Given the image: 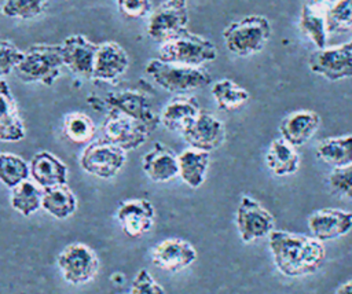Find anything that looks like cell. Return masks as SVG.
<instances>
[{"label":"cell","mask_w":352,"mask_h":294,"mask_svg":"<svg viewBox=\"0 0 352 294\" xmlns=\"http://www.w3.org/2000/svg\"><path fill=\"white\" fill-rule=\"evenodd\" d=\"M129 294H165V290L147 269H140L132 280Z\"/></svg>","instance_id":"obj_37"},{"label":"cell","mask_w":352,"mask_h":294,"mask_svg":"<svg viewBox=\"0 0 352 294\" xmlns=\"http://www.w3.org/2000/svg\"><path fill=\"white\" fill-rule=\"evenodd\" d=\"M316 157L334 169L349 166L352 163V135L320 140L316 147Z\"/></svg>","instance_id":"obj_28"},{"label":"cell","mask_w":352,"mask_h":294,"mask_svg":"<svg viewBox=\"0 0 352 294\" xmlns=\"http://www.w3.org/2000/svg\"><path fill=\"white\" fill-rule=\"evenodd\" d=\"M187 26V0H166L150 14L147 34L153 41L164 44L186 34Z\"/></svg>","instance_id":"obj_7"},{"label":"cell","mask_w":352,"mask_h":294,"mask_svg":"<svg viewBox=\"0 0 352 294\" xmlns=\"http://www.w3.org/2000/svg\"><path fill=\"white\" fill-rule=\"evenodd\" d=\"M62 132L74 144H88L94 140L96 125L85 113L72 111L63 118Z\"/></svg>","instance_id":"obj_30"},{"label":"cell","mask_w":352,"mask_h":294,"mask_svg":"<svg viewBox=\"0 0 352 294\" xmlns=\"http://www.w3.org/2000/svg\"><path fill=\"white\" fill-rule=\"evenodd\" d=\"M117 7L121 15L129 19L146 18L153 12L150 0H117Z\"/></svg>","instance_id":"obj_38"},{"label":"cell","mask_w":352,"mask_h":294,"mask_svg":"<svg viewBox=\"0 0 352 294\" xmlns=\"http://www.w3.org/2000/svg\"><path fill=\"white\" fill-rule=\"evenodd\" d=\"M198 254L195 247L180 238H166L158 242L151 250V262L170 273L180 272L195 262Z\"/></svg>","instance_id":"obj_14"},{"label":"cell","mask_w":352,"mask_h":294,"mask_svg":"<svg viewBox=\"0 0 352 294\" xmlns=\"http://www.w3.org/2000/svg\"><path fill=\"white\" fill-rule=\"evenodd\" d=\"M329 34L352 32V0H337L326 10Z\"/></svg>","instance_id":"obj_33"},{"label":"cell","mask_w":352,"mask_h":294,"mask_svg":"<svg viewBox=\"0 0 352 294\" xmlns=\"http://www.w3.org/2000/svg\"><path fill=\"white\" fill-rule=\"evenodd\" d=\"M0 12H1V7H0Z\"/></svg>","instance_id":"obj_42"},{"label":"cell","mask_w":352,"mask_h":294,"mask_svg":"<svg viewBox=\"0 0 352 294\" xmlns=\"http://www.w3.org/2000/svg\"><path fill=\"white\" fill-rule=\"evenodd\" d=\"M320 117L312 110H297L287 114L279 124L280 137L293 147L305 144L319 129Z\"/></svg>","instance_id":"obj_22"},{"label":"cell","mask_w":352,"mask_h":294,"mask_svg":"<svg viewBox=\"0 0 352 294\" xmlns=\"http://www.w3.org/2000/svg\"><path fill=\"white\" fill-rule=\"evenodd\" d=\"M103 137L125 151L143 146L153 132L144 122L122 111L109 109L102 122Z\"/></svg>","instance_id":"obj_9"},{"label":"cell","mask_w":352,"mask_h":294,"mask_svg":"<svg viewBox=\"0 0 352 294\" xmlns=\"http://www.w3.org/2000/svg\"><path fill=\"white\" fill-rule=\"evenodd\" d=\"M30 177L29 163L14 152H0V183L7 188H14Z\"/></svg>","instance_id":"obj_32"},{"label":"cell","mask_w":352,"mask_h":294,"mask_svg":"<svg viewBox=\"0 0 352 294\" xmlns=\"http://www.w3.org/2000/svg\"><path fill=\"white\" fill-rule=\"evenodd\" d=\"M60 47L63 65L76 76L92 80L98 44L89 41L82 34H72L63 40Z\"/></svg>","instance_id":"obj_16"},{"label":"cell","mask_w":352,"mask_h":294,"mask_svg":"<svg viewBox=\"0 0 352 294\" xmlns=\"http://www.w3.org/2000/svg\"><path fill=\"white\" fill-rule=\"evenodd\" d=\"M336 294H352V280H348L342 286H340L336 291Z\"/></svg>","instance_id":"obj_40"},{"label":"cell","mask_w":352,"mask_h":294,"mask_svg":"<svg viewBox=\"0 0 352 294\" xmlns=\"http://www.w3.org/2000/svg\"><path fill=\"white\" fill-rule=\"evenodd\" d=\"M311 71L329 81L352 78V47L346 43L337 47L316 48L308 59Z\"/></svg>","instance_id":"obj_12"},{"label":"cell","mask_w":352,"mask_h":294,"mask_svg":"<svg viewBox=\"0 0 352 294\" xmlns=\"http://www.w3.org/2000/svg\"><path fill=\"white\" fill-rule=\"evenodd\" d=\"M235 223L245 243L268 236L275 228V218L256 199L243 195L239 201Z\"/></svg>","instance_id":"obj_11"},{"label":"cell","mask_w":352,"mask_h":294,"mask_svg":"<svg viewBox=\"0 0 352 294\" xmlns=\"http://www.w3.org/2000/svg\"><path fill=\"white\" fill-rule=\"evenodd\" d=\"M60 44H33L23 51V58L15 67L16 77L23 82L52 85L63 67Z\"/></svg>","instance_id":"obj_2"},{"label":"cell","mask_w":352,"mask_h":294,"mask_svg":"<svg viewBox=\"0 0 352 294\" xmlns=\"http://www.w3.org/2000/svg\"><path fill=\"white\" fill-rule=\"evenodd\" d=\"M77 203V196L67 184L43 190L41 209H44L54 218H69L76 213Z\"/></svg>","instance_id":"obj_26"},{"label":"cell","mask_w":352,"mask_h":294,"mask_svg":"<svg viewBox=\"0 0 352 294\" xmlns=\"http://www.w3.org/2000/svg\"><path fill=\"white\" fill-rule=\"evenodd\" d=\"M298 27L308 37L316 48L327 47V25H326V10L305 3L300 12Z\"/></svg>","instance_id":"obj_27"},{"label":"cell","mask_w":352,"mask_h":294,"mask_svg":"<svg viewBox=\"0 0 352 294\" xmlns=\"http://www.w3.org/2000/svg\"><path fill=\"white\" fill-rule=\"evenodd\" d=\"M58 269L69 284L89 283L99 271V258L95 250L81 242L66 245L56 256Z\"/></svg>","instance_id":"obj_6"},{"label":"cell","mask_w":352,"mask_h":294,"mask_svg":"<svg viewBox=\"0 0 352 294\" xmlns=\"http://www.w3.org/2000/svg\"><path fill=\"white\" fill-rule=\"evenodd\" d=\"M22 58L23 51H21L12 41L0 40V80L14 71Z\"/></svg>","instance_id":"obj_36"},{"label":"cell","mask_w":352,"mask_h":294,"mask_svg":"<svg viewBox=\"0 0 352 294\" xmlns=\"http://www.w3.org/2000/svg\"><path fill=\"white\" fill-rule=\"evenodd\" d=\"M128 66V54L118 43H99L94 60L92 80L100 82H116L126 71Z\"/></svg>","instance_id":"obj_17"},{"label":"cell","mask_w":352,"mask_h":294,"mask_svg":"<svg viewBox=\"0 0 352 294\" xmlns=\"http://www.w3.org/2000/svg\"><path fill=\"white\" fill-rule=\"evenodd\" d=\"M337 0H308L309 4L312 5H316V7H320V8H324L327 10L330 5H333Z\"/></svg>","instance_id":"obj_39"},{"label":"cell","mask_w":352,"mask_h":294,"mask_svg":"<svg viewBox=\"0 0 352 294\" xmlns=\"http://www.w3.org/2000/svg\"><path fill=\"white\" fill-rule=\"evenodd\" d=\"M308 227L314 238L320 242L337 239L352 229V213L342 209H319L308 218Z\"/></svg>","instance_id":"obj_18"},{"label":"cell","mask_w":352,"mask_h":294,"mask_svg":"<svg viewBox=\"0 0 352 294\" xmlns=\"http://www.w3.org/2000/svg\"><path fill=\"white\" fill-rule=\"evenodd\" d=\"M43 188L33 180H25L11 188L10 205L23 217H29L41 209Z\"/></svg>","instance_id":"obj_29"},{"label":"cell","mask_w":352,"mask_h":294,"mask_svg":"<svg viewBox=\"0 0 352 294\" xmlns=\"http://www.w3.org/2000/svg\"><path fill=\"white\" fill-rule=\"evenodd\" d=\"M142 169L153 183H168L179 176L177 154L164 143H154L142 158Z\"/></svg>","instance_id":"obj_19"},{"label":"cell","mask_w":352,"mask_h":294,"mask_svg":"<svg viewBox=\"0 0 352 294\" xmlns=\"http://www.w3.org/2000/svg\"><path fill=\"white\" fill-rule=\"evenodd\" d=\"M100 103L102 107L114 109L122 111L131 117H135L144 122L151 131H154L160 122V114H157L153 109V104L148 96L138 89H125L118 92H109L104 98H95L94 100L88 98V103Z\"/></svg>","instance_id":"obj_10"},{"label":"cell","mask_w":352,"mask_h":294,"mask_svg":"<svg viewBox=\"0 0 352 294\" xmlns=\"http://www.w3.org/2000/svg\"><path fill=\"white\" fill-rule=\"evenodd\" d=\"M327 180L334 195L352 199V163L345 168L334 169Z\"/></svg>","instance_id":"obj_35"},{"label":"cell","mask_w":352,"mask_h":294,"mask_svg":"<svg viewBox=\"0 0 352 294\" xmlns=\"http://www.w3.org/2000/svg\"><path fill=\"white\" fill-rule=\"evenodd\" d=\"M216 56L217 48L210 40L190 32L161 44L158 49V58L161 60L187 66H202L214 60Z\"/></svg>","instance_id":"obj_5"},{"label":"cell","mask_w":352,"mask_h":294,"mask_svg":"<svg viewBox=\"0 0 352 294\" xmlns=\"http://www.w3.org/2000/svg\"><path fill=\"white\" fill-rule=\"evenodd\" d=\"M126 151L104 137L92 140L80 155V166L84 172L98 179H113L124 168Z\"/></svg>","instance_id":"obj_8"},{"label":"cell","mask_w":352,"mask_h":294,"mask_svg":"<svg viewBox=\"0 0 352 294\" xmlns=\"http://www.w3.org/2000/svg\"><path fill=\"white\" fill-rule=\"evenodd\" d=\"M348 44H349V45H351V47H352V40H351V41H349V43H348Z\"/></svg>","instance_id":"obj_41"},{"label":"cell","mask_w":352,"mask_h":294,"mask_svg":"<svg viewBox=\"0 0 352 294\" xmlns=\"http://www.w3.org/2000/svg\"><path fill=\"white\" fill-rule=\"evenodd\" d=\"M212 95L220 110L231 111L242 107L249 100V92L230 78H223L212 85Z\"/></svg>","instance_id":"obj_31"},{"label":"cell","mask_w":352,"mask_h":294,"mask_svg":"<svg viewBox=\"0 0 352 294\" xmlns=\"http://www.w3.org/2000/svg\"><path fill=\"white\" fill-rule=\"evenodd\" d=\"M179 177L191 188H198L204 184L209 168L210 155L208 151L198 148H186L177 155Z\"/></svg>","instance_id":"obj_24"},{"label":"cell","mask_w":352,"mask_h":294,"mask_svg":"<svg viewBox=\"0 0 352 294\" xmlns=\"http://www.w3.org/2000/svg\"><path fill=\"white\" fill-rule=\"evenodd\" d=\"M116 218L126 236L139 238L155 224V207L144 198H131L120 202Z\"/></svg>","instance_id":"obj_13"},{"label":"cell","mask_w":352,"mask_h":294,"mask_svg":"<svg viewBox=\"0 0 352 294\" xmlns=\"http://www.w3.org/2000/svg\"><path fill=\"white\" fill-rule=\"evenodd\" d=\"M201 107L194 96L177 95L172 98L160 113L161 125L172 132H183L199 114Z\"/></svg>","instance_id":"obj_23"},{"label":"cell","mask_w":352,"mask_h":294,"mask_svg":"<svg viewBox=\"0 0 352 294\" xmlns=\"http://www.w3.org/2000/svg\"><path fill=\"white\" fill-rule=\"evenodd\" d=\"M265 163L275 176H289L297 172L300 155L296 147L279 137L271 142L265 154Z\"/></svg>","instance_id":"obj_25"},{"label":"cell","mask_w":352,"mask_h":294,"mask_svg":"<svg viewBox=\"0 0 352 294\" xmlns=\"http://www.w3.org/2000/svg\"><path fill=\"white\" fill-rule=\"evenodd\" d=\"M270 250L276 269L287 278H300L316 272L326 257L324 246L314 236L274 229Z\"/></svg>","instance_id":"obj_1"},{"label":"cell","mask_w":352,"mask_h":294,"mask_svg":"<svg viewBox=\"0 0 352 294\" xmlns=\"http://www.w3.org/2000/svg\"><path fill=\"white\" fill-rule=\"evenodd\" d=\"M48 0H4L1 11L10 18L32 19L47 10Z\"/></svg>","instance_id":"obj_34"},{"label":"cell","mask_w":352,"mask_h":294,"mask_svg":"<svg viewBox=\"0 0 352 294\" xmlns=\"http://www.w3.org/2000/svg\"><path fill=\"white\" fill-rule=\"evenodd\" d=\"M271 37V23L263 15H248L230 23L223 30L227 49L236 56L260 52Z\"/></svg>","instance_id":"obj_4"},{"label":"cell","mask_w":352,"mask_h":294,"mask_svg":"<svg viewBox=\"0 0 352 294\" xmlns=\"http://www.w3.org/2000/svg\"><path fill=\"white\" fill-rule=\"evenodd\" d=\"M146 73L162 89L173 93H187L210 84L212 77L202 66H187L150 59L146 65Z\"/></svg>","instance_id":"obj_3"},{"label":"cell","mask_w":352,"mask_h":294,"mask_svg":"<svg viewBox=\"0 0 352 294\" xmlns=\"http://www.w3.org/2000/svg\"><path fill=\"white\" fill-rule=\"evenodd\" d=\"M30 177L43 190L67 184L69 169L67 165L50 151H38L29 161Z\"/></svg>","instance_id":"obj_20"},{"label":"cell","mask_w":352,"mask_h":294,"mask_svg":"<svg viewBox=\"0 0 352 294\" xmlns=\"http://www.w3.org/2000/svg\"><path fill=\"white\" fill-rule=\"evenodd\" d=\"M26 136V128L19 114L10 85L0 80V142L16 143Z\"/></svg>","instance_id":"obj_21"},{"label":"cell","mask_w":352,"mask_h":294,"mask_svg":"<svg viewBox=\"0 0 352 294\" xmlns=\"http://www.w3.org/2000/svg\"><path fill=\"white\" fill-rule=\"evenodd\" d=\"M182 136L190 147L210 152L223 144L226 129L219 118L201 110L195 120L182 132Z\"/></svg>","instance_id":"obj_15"}]
</instances>
